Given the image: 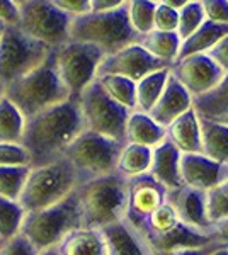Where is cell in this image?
Here are the masks:
<instances>
[{"label":"cell","mask_w":228,"mask_h":255,"mask_svg":"<svg viewBox=\"0 0 228 255\" xmlns=\"http://www.w3.org/2000/svg\"><path fill=\"white\" fill-rule=\"evenodd\" d=\"M206 20L201 0H191L179 10V24H177V36L181 41L188 39L198 27Z\"/></svg>","instance_id":"cell-35"},{"label":"cell","mask_w":228,"mask_h":255,"mask_svg":"<svg viewBox=\"0 0 228 255\" xmlns=\"http://www.w3.org/2000/svg\"><path fill=\"white\" fill-rule=\"evenodd\" d=\"M56 252L60 255H109L101 230L85 226L68 233L56 247Z\"/></svg>","instance_id":"cell-20"},{"label":"cell","mask_w":228,"mask_h":255,"mask_svg":"<svg viewBox=\"0 0 228 255\" xmlns=\"http://www.w3.org/2000/svg\"><path fill=\"white\" fill-rule=\"evenodd\" d=\"M41 252L36 249L24 235L17 233L15 237L2 242L0 245V255H39Z\"/></svg>","instance_id":"cell-38"},{"label":"cell","mask_w":228,"mask_h":255,"mask_svg":"<svg viewBox=\"0 0 228 255\" xmlns=\"http://www.w3.org/2000/svg\"><path fill=\"white\" fill-rule=\"evenodd\" d=\"M0 167H31L27 151L22 145L0 143Z\"/></svg>","instance_id":"cell-37"},{"label":"cell","mask_w":228,"mask_h":255,"mask_svg":"<svg viewBox=\"0 0 228 255\" xmlns=\"http://www.w3.org/2000/svg\"><path fill=\"white\" fill-rule=\"evenodd\" d=\"M106 238L109 255H152L138 233L126 221H119L101 230Z\"/></svg>","instance_id":"cell-21"},{"label":"cell","mask_w":228,"mask_h":255,"mask_svg":"<svg viewBox=\"0 0 228 255\" xmlns=\"http://www.w3.org/2000/svg\"><path fill=\"white\" fill-rule=\"evenodd\" d=\"M193 109L200 119L217 121L228 113V73L223 75L222 82L211 92L193 99Z\"/></svg>","instance_id":"cell-25"},{"label":"cell","mask_w":228,"mask_h":255,"mask_svg":"<svg viewBox=\"0 0 228 255\" xmlns=\"http://www.w3.org/2000/svg\"><path fill=\"white\" fill-rule=\"evenodd\" d=\"M152 163V148L140 146V145H126L123 146L118 158L116 172L123 175L124 179H133L143 174H148Z\"/></svg>","instance_id":"cell-26"},{"label":"cell","mask_w":228,"mask_h":255,"mask_svg":"<svg viewBox=\"0 0 228 255\" xmlns=\"http://www.w3.org/2000/svg\"><path fill=\"white\" fill-rule=\"evenodd\" d=\"M193 108V97L189 92L169 73V79L165 82V87L162 90L159 101L153 106V109L148 113L153 121L165 129L169 125H172L177 118Z\"/></svg>","instance_id":"cell-17"},{"label":"cell","mask_w":228,"mask_h":255,"mask_svg":"<svg viewBox=\"0 0 228 255\" xmlns=\"http://www.w3.org/2000/svg\"><path fill=\"white\" fill-rule=\"evenodd\" d=\"M179 12L171 9L165 2H157L153 14V31L160 32H177Z\"/></svg>","instance_id":"cell-36"},{"label":"cell","mask_w":228,"mask_h":255,"mask_svg":"<svg viewBox=\"0 0 228 255\" xmlns=\"http://www.w3.org/2000/svg\"><path fill=\"white\" fill-rule=\"evenodd\" d=\"M167 139L177 150L184 153H201V131L200 118L191 108L188 113L179 116L172 125L165 128Z\"/></svg>","instance_id":"cell-19"},{"label":"cell","mask_w":228,"mask_h":255,"mask_svg":"<svg viewBox=\"0 0 228 255\" xmlns=\"http://www.w3.org/2000/svg\"><path fill=\"white\" fill-rule=\"evenodd\" d=\"M26 126V118L3 96L0 99V143L20 145Z\"/></svg>","instance_id":"cell-29"},{"label":"cell","mask_w":228,"mask_h":255,"mask_svg":"<svg viewBox=\"0 0 228 255\" xmlns=\"http://www.w3.org/2000/svg\"><path fill=\"white\" fill-rule=\"evenodd\" d=\"M124 0H90V12H111L123 5Z\"/></svg>","instance_id":"cell-44"},{"label":"cell","mask_w":228,"mask_h":255,"mask_svg":"<svg viewBox=\"0 0 228 255\" xmlns=\"http://www.w3.org/2000/svg\"><path fill=\"white\" fill-rule=\"evenodd\" d=\"M220 247H223V244H210L201 249H188V250H179V252H172V254H155V255H211L215 250H218Z\"/></svg>","instance_id":"cell-43"},{"label":"cell","mask_w":228,"mask_h":255,"mask_svg":"<svg viewBox=\"0 0 228 255\" xmlns=\"http://www.w3.org/2000/svg\"><path fill=\"white\" fill-rule=\"evenodd\" d=\"M3 96H5V85L0 82V99H2Z\"/></svg>","instance_id":"cell-50"},{"label":"cell","mask_w":228,"mask_h":255,"mask_svg":"<svg viewBox=\"0 0 228 255\" xmlns=\"http://www.w3.org/2000/svg\"><path fill=\"white\" fill-rule=\"evenodd\" d=\"M164 2L167 3V5L171 7V9L179 12V10L182 9V7H184L186 3H188V0H164Z\"/></svg>","instance_id":"cell-46"},{"label":"cell","mask_w":228,"mask_h":255,"mask_svg":"<svg viewBox=\"0 0 228 255\" xmlns=\"http://www.w3.org/2000/svg\"><path fill=\"white\" fill-rule=\"evenodd\" d=\"M85 131L77 99L70 97L51 109L26 119L20 145L29 155L31 168L63 158L65 150Z\"/></svg>","instance_id":"cell-1"},{"label":"cell","mask_w":228,"mask_h":255,"mask_svg":"<svg viewBox=\"0 0 228 255\" xmlns=\"http://www.w3.org/2000/svg\"><path fill=\"white\" fill-rule=\"evenodd\" d=\"M211 255H228V245H223V247H220L218 250H215Z\"/></svg>","instance_id":"cell-47"},{"label":"cell","mask_w":228,"mask_h":255,"mask_svg":"<svg viewBox=\"0 0 228 255\" xmlns=\"http://www.w3.org/2000/svg\"><path fill=\"white\" fill-rule=\"evenodd\" d=\"M70 41L87 43L99 48L104 56L114 55L131 44L142 43V36L136 34L128 19V0L111 12H89L72 19Z\"/></svg>","instance_id":"cell-3"},{"label":"cell","mask_w":228,"mask_h":255,"mask_svg":"<svg viewBox=\"0 0 228 255\" xmlns=\"http://www.w3.org/2000/svg\"><path fill=\"white\" fill-rule=\"evenodd\" d=\"M82 184L78 172L67 158L29 170L19 204L26 213L55 206Z\"/></svg>","instance_id":"cell-5"},{"label":"cell","mask_w":228,"mask_h":255,"mask_svg":"<svg viewBox=\"0 0 228 255\" xmlns=\"http://www.w3.org/2000/svg\"><path fill=\"white\" fill-rule=\"evenodd\" d=\"M213 237H215V240L220 242V244L228 245V218H227V220H222L220 223L215 225Z\"/></svg>","instance_id":"cell-45"},{"label":"cell","mask_w":228,"mask_h":255,"mask_svg":"<svg viewBox=\"0 0 228 255\" xmlns=\"http://www.w3.org/2000/svg\"><path fill=\"white\" fill-rule=\"evenodd\" d=\"M19 29L49 49L70 41L72 17L60 10L53 0H17Z\"/></svg>","instance_id":"cell-7"},{"label":"cell","mask_w":228,"mask_h":255,"mask_svg":"<svg viewBox=\"0 0 228 255\" xmlns=\"http://www.w3.org/2000/svg\"><path fill=\"white\" fill-rule=\"evenodd\" d=\"M201 153L223 165H228V128L218 121L200 119Z\"/></svg>","instance_id":"cell-24"},{"label":"cell","mask_w":228,"mask_h":255,"mask_svg":"<svg viewBox=\"0 0 228 255\" xmlns=\"http://www.w3.org/2000/svg\"><path fill=\"white\" fill-rule=\"evenodd\" d=\"M165 139H167L165 129L157 125L148 114L138 113V111L130 113L126 123V143L155 148Z\"/></svg>","instance_id":"cell-22"},{"label":"cell","mask_w":228,"mask_h":255,"mask_svg":"<svg viewBox=\"0 0 228 255\" xmlns=\"http://www.w3.org/2000/svg\"><path fill=\"white\" fill-rule=\"evenodd\" d=\"M206 216L213 226L228 218V179L206 191Z\"/></svg>","instance_id":"cell-34"},{"label":"cell","mask_w":228,"mask_h":255,"mask_svg":"<svg viewBox=\"0 0 228 255\" xmlns=\"http://www.w3.org/2000/svg\"><path fill=\"white\" fill-rule=\"evenodd\" d=\"M206 20L215 24H228V0H201Z\"/></svg>","instance_id":"cell-39"},{"label":"cell","mask_w":228,"mask_h":255,"mask_svg":"<svg viewBox=\"0 0 228 255\" xmlns=\"http://www.w3.org/2000/svg\"><path fill=\"white\" fill-rule=\"evenodd\" d=\"M0 22L5 27L19 26L17 0H0Z\"/></svg>","instance_id":"cell-41"},{"label":"cell","mask_w":228,"mask_h":255,"mask_svg":"<svg viewBox=\"0 0 228 255\" xmlns=\"http://www.w3.org/2000/svg\"><path fill=\"white\" fill-rule=\"evenodd\" d=\"M0 245H2V240H0Z\"/></svg>","instance_id":"cell-52"},{"label":"cell","mask_w":228,"mask_h":255,"mask_svg":"<svg viewBox=\"0 0 228 255\" xmlns=\"http://www.w3.org/2000/svg\"><path fill=\"white\" fill-rule=\"evenodd\" d=\"M82 226L104 230L124 220L128 206V179L113 172L90 179L77 187Z\"/></svg>","instance_id":"cell-2"},{"label":"cell","mask_w":228,"mask_h":255,"mask_svg":"<svg viewBox=\"0 0 228 255\" xmlns=\"http://www.w3.org/2000/svg\"><path fill=\"white\" fill-rule=\"evenodd\" d=\"M123 146V143L85 129L65 150L63 158H67L72 163L84 184L90 179H97V177L116 172Z\"/></svg>","instance_id":"cell-9"},{"label":"cell","mask_w":228,"mask_h":255,"mask_svg":"<svg viewBox=\"0 0 228 255\" xmlns=\"http://www.w3.org/2000/svg\"><path fill=\"white\" fill-rule=\"evenodd\" d=\"M171 70H159L155 73H150L145 79L136 82V111L148 114L153 109V106L159 101L162 90L165 87V82L169 79Z\"/></svg>","instance_id":"cell-28"},{"label":"cell","mask_w":228,"mask_h":255,"mask_svg":"<svg viewBox=\"0 0 228 255\" xmlns=\"http://www.w3.org/2000/svg\"><path fill=\"white\" fill-rule=\"evenodd\" d=\"M181 38L177 36V32H160V31H152L150 34L142 38V48L147 49L153 58L164 61L167 65H174V61L177 60L181 48Z\"/></svg>","instance_id":"cell-27"},{"label":"cell","mask_w":228,"mask_h":255,"mask_svg":"<svg viewBox=\"0 0 228 255\" xmlns=\"http://www.w3.org/2000/svg\"><path fill=\"white\" fill-rule=\"evenodd\" d=\"M53 3L72 19L90 12V0H53Z\"/></svg>","instance_id":"cell-40"},{"label":"cell","mask_w":228,"mask_h":255,"mask_svg":"<svg viewBox=\"0 0 228 255\" xmlns=\"http://www.w3.org/2000/svg\"><path fill=\"white\" fill-rule=\"evenodd\" d=\"M82 228V211L77 191L55 206L24 215L20 235H24L39 252L56 249L60 242L73 230Z\"/></svg>","instance_id":"cell-6"},{"label":"cell","mask_w":228,"mask_h":255,"mask_svg":"<svg viewBox=\"0 0 228 255\" xmlns=\"http://www.w3.org/2000/svg\"><path fill=\"white\" fill-rule=\"evenodd\" d=\"M26 211L19 201H9L0 197V240L5 242L20 233Z\"/></svg>","instance_id":"cell-31"},{"label":"cell","mask_w":228,"mask_h":255,"mask_svg":"<svg viewBox=\"0 0 228 255\" xmlns=\"http://www.w3.org/2000/svg\"><path fill=\"white\" fill-rule=\"evenodd\" d=\"M165 201H167V189L160 186L150 174L128 179V206L124 221L147 218Z\"/></svg>","instance_id":"cell-15"},{"label":"cell","mask_w":228,"mask_h":255,"mask_svg":"<svg viewBox=\"0 0 228 255\" xmlns=\"http://www.w3.org/2000/svg\"><path fill=\"white\" fill-rule=\"evenodd\" d=\"M39 255H60L56 252V249H49V250H44V252H41Z\"/></svg>","instance_id":"cell-49"},{"label":"cell","mask_w":228,"mask_h":255,"mask_svg":"<svg viewBox=\"0 0 228 255\" xmlns=\"http://www.w3.org/2000/svg\"><path fill=\"white\" fill-rule=\"evenodd\" d=\"M171 75L189 92L193 99L211 92L222 82L225 73L206 53L177 60L171 67Z\"/></svg>","instance_id":"cell-13"},{"label":"cell","mask_w":228,"mask_h":255,"mask_svg":"<svg viewBox=\"0 0 228 255\" xmlns=\"http://www.w3.org/2000/svg\"><path fill=\"white\" fill-rule=\"evenodd\" d=\"M53 49L29 38L19 27H3L0 36V82L9 85L43 65Z\"/></svg>","instance_id":"cell-10"},{"label":"cell","mask_w":228,"mask_h":255,"mask_svg":"<svg viewBox=\"0 0 228 255\" xmlns=\"http://www.w3.org/2000/svg\"><path fill=\"white\" fill-rule=\"evenodd\" d=\"M5 97L26 119L68 101L70 94L58 77L53 51L43 65L7 85Z\"/></svg>","instance_id":"cell-4"},{"label":"cell","mask_w":228,"mask_h":255,"mask_svg":"<svg viewBox=\"0 0 228 255\" xmlns=\"http://www.w3.org/2000/svg\"><path fill=\"white\" fill-rule=\"evenodd\" d=\"M31 167H0V197L19 201Z\"/></svg>","instance_id":"cell-33"},{"label":"cell","mask_w":228,"mask_h":255,"mask_svg":"<svg viewBox=\"0 0 228 255\" xmlns=\"http://www.w3.org/2000/svg\"><path fill=\"white\" fill-rule=\"evenodd\" d=\"M227 36H228V24H215V22H211V20H205L188 39H184L181 43L177 60H182L191 55H200V53L210 51L211 48L217 46L220 41L223 38H227ZM176 61H174V63H176Z\"/></svg>","instance_id":"cell-23"},{"label":"cell","mask_w":228,"mask_h":255,"mask_svg":"<svg viewBox=\"0 0 228 255\" xmlns=\"http://www.w3.org/2000/svg\"><path fill=\"white\" fill-rule=\"evenodd\" d=\"M157 2L152 0H128V19L136 34L143 36L153 31V14Z\"/></svg>","instance_id":"cell-32"},{"label":"cell","mask_w":228,"mask_h":255,"mask_svg":"<svg viewBox=\"0 0 228 255\" xmlns=\"http://www.w3.org/2000/svg\"><path fill=\"white\" fill-rule=\"evenodd\" d=\"M181 155V151L169 139L162 141L159 146L152 148V163L148 174L167 191H174L182 186L179 174Z\"/></svg>","instance_id":"cell-18"},{"label":"cell","mask_w":228,"mask_h":255,"mask_svg":"<svg viewBox=\"0 0 228 255\" xmlns=\"http://www.w3.org/2000/svg\"><path fill=\"white\" fill-rule=\"evenodd\" d=\"M3 27H5V26H3V24L0 22V36H2V32H3Z\"/></svg>","instance_id":"cell-51"},{"label":"cell","mask_w":228,"mask_h":255,"mask_svg":"<svg viewBox=\"0 0 228 255\" xmlns=\"http://www.w3.org/2000/svg\"><path fill=\"white\" fill-rule=\"evenodd\" d=\"M53 58L61 84L68 90L70 97L78 99L97 79V68L104 60V53L92 44L68 41L53 49Z\"/></svg>","instance_id":"cell-11"},{"label":"cell","mask_w":228,"mask_h":255,"mask_svg":"<svg viewBox=\"0 0 228 255\" xmlns=\"http://www.w3.org/2000/svg\"><path fill=\"white\" fill-rule=\"evenodd\" d=\"M217 121H218V123H222V125H225V126L228 128V113L225 114V116L218 118V119H217Z\"/></svg>","instance_id":"cell-48"},{"label":"cell","mask_w":228,"mask_h":255,"mask_svg":"<svg viewBox=\"0 0 228 255\" xmlns=\"http://www.w3.org/2000/svg\"><path fill=\"white\" fill-rule=\"evenodd\" d=\"M77 102L87 131L126 145V123L130 111L107 96L97 80L78 96Z\"/></svg>","instance_id":"cell-8"},{"label":"cell","mask_w":228,"mask_h":255,"mask_svg":"<svg viewBox=\"0 0 228 255\" xmlns=\"http://www.w3.org/2000/svg\"><path fill=\"white\" fill-rule=\"evenodd\" d=\"M206 55L222 68L223 73H228V36L220 41L217 46L211 48L210 51H206Z\"/></svg>","instance_id":"cell-42"},{"label":"cell","mask_w":228,"mask_h":255,"mask_svg":"<svg viewBox=\"0 0 228 255\" xmlns=\"http://www.w3.org/2000/svg\"><path fill=\"white\" fill-rule=\"evenodd\" d=\"M179 174L182 186L206 192L228 179V165L215 162L203 153H184L181 155Z\"/></svg>","instance_id":"cell-16"},{"label":"cell","mask_w":228,"mask_h":255,"mask_svg":"<svg viewBox=\"0 0 228 255\" xmlns=\"http://www.w3.org/2000/svg\"><path fill=\"white\" fill-rule=\"evenodd\" d=\"M167 203L176 211L177 218L184 226L203 235H213L215 226L206 216V192L198 189L181 186L179 189L167 191Z\"/></svg>","instance_id":"cell-14"},{"label":"cell","mask_w":228,"mask_h":255,"mask_svg":"<svg viewBox=\"0 0 228 255\" xmlns=\"http://www.w3.org/2000/svg\"><path fill=\"white\" fill-rule=\"evenodd\" d=\"M95 80L114 102H118L130 113L136 111V84L133 80L118 75H102Z\"/></svg>","instance_id":"cell-30"},{"label":"cell","mask_w":228,"mask_h":255,"mask_svg":"<svg viewBox=\"0 0 228 255\" xmlns=\"http://www.w3.org/2000/svg\"><path fill=\"white\" fill-rule=\"evenodd\" d=\"M165 68L171 70V65L153 58L147 49L142 48V44H131V46L123 48L121 51L114 53V55L104 56V60L101 61L97 68V77L118 75L133 80L136 84L150 73Z\"/></svg>","instance_id":"cell-12"}]
</instances>
